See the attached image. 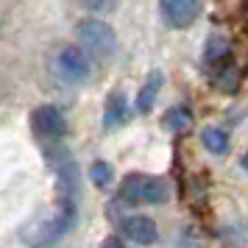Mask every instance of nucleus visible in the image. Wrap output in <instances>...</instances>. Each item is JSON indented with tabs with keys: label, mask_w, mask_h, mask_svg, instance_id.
<instances>
[{
	"label": "nucleus",
	"mask_w": 248,
	"mask_h": 248,
	"mask_svg": "<svg viewBox=\"0 0 248 248\" xmlns=\"http://www.w3.org/2000/svg\"><path fill=\"white\" fill-rule=\"evenodd\" d=\"M76 220V209L73 203H59L47 215L36 217L23 229V243L28 248H50L53 243H59L62 237L70 232V226Z\"/></svg>",
	"instance_id": "f257e3e1"
},
{
	"label": "nucleus",
	"mask_w": 248,
	"mask_h": 248,
	"mask_svg": "<svg viewBox=\"0 0 248 248\" xmlns=\"http://www.w3.org/2000/svg\"><path fill=\"white\" fill-rule=\"evenodd\" d=\"M76 39L81 42L84 53H90L95 59H109L117 47V36H114L112 25L103 23V20H95V17L81 20L76 25Z\"/></svg>",
	"instance_id": "f03ea898"
},
{
	"label": "nucleus",
	"mask_w": 248,
	"mask_h": 248,
	"mask_svg": "<svg viewBox=\"0 0 248 248\" xmlns=\"http://www.w3.org/2000/svg\"><path fill=\"white\" fill-rule=\"evenodd\" d=\"M120 198L128 203H162L168 201V184H165V179H156V176L131 173L120 184Z\"/></svg>",
	"instance_id": "7ed1b4c3"
},
{
	"label": "nucleus",
	"mask_w": 248,
	"mask_h": 248,
	"mask_svg": "<svg viewBox=\"0 0 248 248\" xmlns=\"http://www.w3.org/2000/svg\"><path fill=\"white\" fill-rule=\"evenodd\" d=\"M53 70L67 84H84L90 78V56L81 45H62L53 59Z\"/></svg>",
	"instance_id": "20e7f679"
},
{
	"label": "nucleus",
	"mask_w": 248,
	"mask_h": 248,
	"mask_svg": "<svg viewBox=\"0 0 248 248\" xmlns=\"http://www.w3.org/2000/svg\"><path fill=\"white\" fill-rule=\"evenodd\" d=\"M31 125H34V131L42 140H62L64 131H67V120H64V114L59 106H36L34 114H31Z\"/></svg>",
	"instance_id": "39448f33"
},
{
	"label": "nucleus",
	"mask_w": 248,
	"mask_h": 248,
	"mask_svg": "<svg viewBox=\"0 0 248 248\" xmlns=\"http://www.w3.org/2000/svg\"><path fill=\"white\" fill-rule=\"evenodd\" d=\"M159 12L170 28H190L198 17V0H159Z\"/></svg>",
	"instance_id": "423d86ee"
},
{
	"label": "nucleus",
	"mask_w": 248,
	"mask_h": 248,
	"mask_svg": "<svg viewBox=\"0 0 248 248\" xmlns=\"http://www.w3.org/2000/svg\"><path fill=\"white\" fill-rule=\"evenodd\" d=\"M120 229H123V234L128 237L134 246H151V243H156V237H159L156 223H154L151 217H145V215H131V217H125L123 223H120Z\"/></svg>",
	"instance_id": "0eeeda50"
},
{
	"label": "nucleus",
	"mask_w": 248,
	"mask_h": 248,
	"mask_svg": "<svg viewBox=\"0 0 248 248\" xmlns=\"http://www.w3.org/2000/svg\"><path fill=\"white\" fill-rule=\"evenodd\" d=\"M128 120V101L123 92H112L106 98V112H103V125L106 128H117Z\"/></svg>",
	"instance_id": "6e6552de"
},
{
	"label": "nucleus",
	"mask_w": 248,
	"mask_h": 248,
	"mask_svg": "<svg viewBox=\"0 0 248 248\" xmlns=\"http://www.w3.org/2000/svg\"><path fill=\"white\" fill-rule=\"evenodd\" d=\"M159 87H162V73H151L142 84V90L137 95V109L142 114H148L154 109V103H156V95H159Z\"/></svg>",
	"instance_id": "1a4fd4ad"
},
{
	"label": "nucleus",
	"mask_w": 248,
	"mask_h": 248,
	"mask_svg": "<svg viewBox=\"0 0 248 248\" xmlns=\"http://www.w3.org/2000/svg\"><path fill=\"white\" fill-rule=\"evenodd\" d=\"M201 142L203 148L209 151V154H226L229 151V134H226L223 128H217V125H206L201 131Z\"/></svg>",
	"instance_id": "9d476101"
},
{
	"label": "nucleus",
	"mask_w": 248,
	"mask_h": 248,
	"mask_svg": "<svg viewBox=\"0 0 248 248\" xmlns=\"http://www.w3.org/2000/svg\"><path fill=\"white\" fill-rule=\"evenodd\" d=\"M203 62H206L209 67H217V64L229 62V42L220 39V36H209V42H206V53H203Z\"/></svg>",
	"instance_id": "9b49d317"
},
{
	"label": "nucleus",
	"mask_w": 248,
	"mask_h": 248,
	"mask_svg": "<svg viewBox=\"0 0 248 248\" xmlns=\"http://www.w3.org/2000/svg\"><path fill=\"white\" fill-rule=\"evenodd\" d=\"M192 125V114L187 106H173V109H168V114H165V128L168 131H187Z\"/></svg>",
	"instance_id": "f8f14e48"
},
{
	"label": "nucleus",
	"mask_w": 248,
	"mask_h": 248,
	"mask_svg": "<svg viewBox=\"0 0 248 248\" xmlns=\"http://www.w3.org/2000/svg\"><path fill=\"white\" fill-rule=\"evenodd\" d=\"M90 179L95 181V187L106 190V187L112 184V168H109L106 162H92V168H90Z\"/></svg>",
	"instance_id": "ddd939ff"
},
{
	"label": "nucleus",
	"mask_w": 248,
	"mask_h": 248,
	"mask_svg": "<svg viewBox=\"0 0 248 248\" xmlns=\"http://www.w3.org/2000/svg\"><path fill=\"white\" fill-rule=\"evenodd\" d=\"M87 9H92V12H109V9H114V3L117 0H81Z\"/></svg>",
	"instance_id": "4468645a"
},
{
	"label": "nucleus",
	"mask_w": 248,
	"mask_h": 248,
	"mask_svg": "<svg viewBox=\"0 0 248 248\" xmlns=\"http://www.w3.org/2000/svg\"><path fill=\"white\" fill-rule=\"evenodd\" d=\"M101 248H125V246L120 243V240H114V237H109V240H106V243H103Z\"/></svg>",
	"instance_id": "2eb2a0df"
},
{
	"label": "nucleus",
	"mask_w": 248,
	"mask_h": 248,
	"mask_svg": "<svg viewBox=\"0 0 248 248\" xmlns=\"http://www.w3.org/2000/svg\"><path fill=\"white\" fill-rule=\"evenodd\" d=\"M243 170H246V173H248V154H246V156H243Z\"/></svg>",
	"instance_id": "dca6fc26"
}]
</instances>
